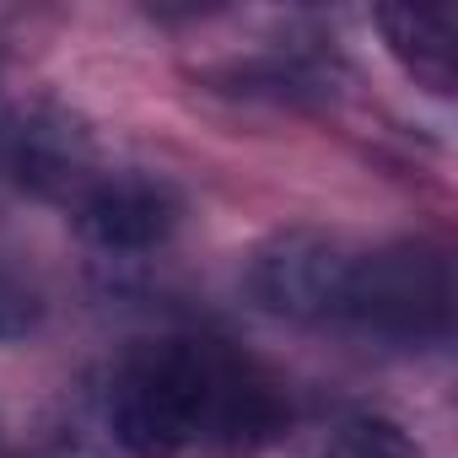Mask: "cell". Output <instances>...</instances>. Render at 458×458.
I'll use <instances>...</instances> for the list:
<instances>
[{"label":"cell","instance_id":"obj_1","mask_svg":"<svg viewBox=\"0 0 458 458\" xmlns=\"http://www.w3.org/2000/svg\"><path fill=\"white\" fill-rule=\"evenodd\" d=\"M92 399L108 447L124 458L259 447L292 420L286 388L254 356L205 335H157L130 345Z\"/></svg>","mask_w":458,"mask_h":458},{"label":"cell","instance_id":"obj_2","mask_svg":"<svg viewBox=\"0 0 458 458\" xmlns=\"http://www.w3.org/2000/svg\"><path fill=\"white\" fill-rule=\"evenodd\" d=\"M377 351H437L453 335V259L437 238L356 243L340 324Z\"/></svg>","mask_w":458,"mask_h":458},{"label":"cell","instance_id":"obj_3","mask_svg":"<svg viewBox=\"0 0 458 458\" xmlns=\"http://www.w3.org/2000/svg\"><path fill=\"white\" fill-rule=\"evenodd\" d=\"M356 265V243L324 226H281L243 259V297L254 313L292 324V329H324L335 335L345 281Z\"/></svg>","mask_w":458,"mask_h":458},{"label":"cell","instance_id":"obj_4","mask_svg":"<svg viewBox=\"0 0 458 458\" xmlns=\"http://www.w3.org/2000/svg\"><path fill=\"white\" fill-rule=\"evenodd\" d=\"M76 233L103 259H146L183 221V194L151 167H98V178L71 199Z\"/></svg>","mask_w":458,"mask_h":458},{"label":"cell","instance_id":"obj_5","mask_svg":"<svg viewBox=\"0 0 458 458\" xmlns=\"http://www.w3.org/2000/svg\"><path fill=\"white\" fill-rule=\"evenodd\" d=\"M372 28L383 33V49L399 60V71L431 92L453 98V12H415V6H383L372 12Z\"/></svg>","mask_w":458,"mask_h":458},{"label":"cell","instance_id":"obj_6","mask_svg":"<svg viewBox=\"0 0 458 458\" xmlns=\"http://www.w3.org/2000/svg\"><path fill=\"white\" fill-rule=\"evenodd\" d=\"M44 318H49V292H44L38 270L28 265V254L17 243L0 238V345L38 335Z\"/></svg>","mask_w":458,"mask_h":458},{"label":"cell","instance_id":"obj_7","mask_svg":"<svg viewBox=\"0 0 458 458\" xmlns=\"http://www.w3.org/2000/svg\"><path fill=\"white\" fill-rule=\"evenodd\" d=\"M308 458H426V453L404 426H394L383 415H351Z\"/></svg>","mask_w":458,"mask_h":458},{"label":"cell","instance_id":"obj_8","mask_svg":"<svg viewBox=\"0 0 458 458\" xmlns=\"http://www.w3.org/2000/svg\"><path fill=\"white\" fill-rule=\"evenodd\" d=\"M0 458H17V447H12V431H6V420H0Z\"/></svg>","mask_w":458,"mask_h":458}]
</instances>
